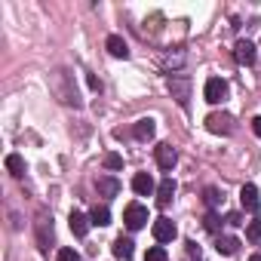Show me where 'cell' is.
<instances>
[{
    "label": "cell",
    "instance_id": "13",
    "mask_svg": "<svg viewBox=\"0 0 261 261\" xmlns=\"http://www.w3.org/2000/svg\"><path fill=\"white\" fill-rule=\"evenodd\" d=\"M95 188H98L101 197H117V194H120V181H117L114 175H98Z\"/></svg>",
    "mask_w": 261,
    "mask_h": 261
},
{
    "label": "cell",
    "instance_id": "18",
    "mask_svg": "<svg viewBox=\"0 0 261 261\" xmlns=\"http://www.w3.org/2000/svg\"><path fill=\"white\" fill-rule=\"evenodd\" d=\"M7 169H10V175L22 178V175H25V160H22L19 154H10V157H7Z\"/></svg>",
    "mask_w": 261,
    "mask_h": 261
},
{
    "label": "cell",
    "instance_id": "5",
    "mask_svg": "<svg viewBox=\"0 0 261 261\" xmlns=\"http://www.w3.org/2000/svg\"><path fill=\"white\" fill-rule=\"evenodd\" d=\"M206 129L215 136H230L233 133V117L230 114H209L206 117Z\"/></svg>",
    "mask_w": 261,
    "mask_h": 261
},
{
    "label": "cell",
    "instance_id": "26",
    "mask_svg": "<svg viewBox=\"0 0 261 261\" xmlns=\"http://www.w3.org/2000/svg\"><path fill=\"white\" fill-rule=\"evenodd\" d=\"M86 83H89V89H101V83H98V77H92V74L86 77Z\"/></svg>",
    "mask_w": 261,
    "mask_h": 261
},
{
    "label": "cell",
    "instance_id": "3",
    "mask_svg": "<svg viewBox=\"0 0 261 261\" xmlns=\"http://www.w3.org/2000/svg\"><path fill=\"white\" fill-rule=\"evenodd\" d=\"M169 92H172V98H175L178 105H188V98H191V77L172 74V77H169Z\"/></svg>",
    "mask_w": 261,
    "mask_h": 261
},
{
    "label": "cell",
    "instance_id": "22",
    "mask_svg": "<svg viewBox=\"0 0 261 261\" xmlns=\"http://www.w3.org/2000/svg\"><path fill=\"white\" fill-rule=\"evenodd\" d=\"M246 237H249L252 243H258V237H261V221H249V230H246Z\"/></svg>",
    "mask_w": 261,
    "mask_h": 261
},
{
    "label": "cell",
    "instance_id": "10",
    "mask_svg": "<svg viewBox=\"0 0 261 261\" xmlns=\"http://www.w3.org/2000/svg\"><path fill=\"white\" fill-rule=\"evenodd\" d=\"M105 46H108V53H111L114 59H129V46H126V40H123L120 34H111V37L105 40Z\"/></svg>",
    "mask_w": 261,
    "mask_h": 261
},
{
    "label": "cell",
    "instance_id": "9",
    "mask_svg": "<svg viewBox=\"0 0 261 261\" xmlns=\"http://www.w3.org/2000/svg\"><path fill=\"white\" fill-rule=\"evenodd\" d=\"M240 203H243V209L246 212H258V188L255 185H243V191H240Z\"/></svg>",
    "mask_w": 261,
    "mask_h": 261
},
{
    "label": "cell",
    "instance_id": "12",
    "mask_svg": "<svg viewBox=\"0 0 261 261\" xmlns=\"http://www.w3.org/2000/svg\"><path fill=\"white\" fill-rule=\"evenodd\" d=\"M154 133H157V123H154L151 117H142V120L136 123V129H133V136H136V139H142V142L154 139Z\"/></svg>",
    "mask_w": 261,
    "mask_h": 261
},
{
    "label": "cell",
    "instance_id": "16",
    "mask_svg": "<svg viewBox=\"0 0 261 261\" xmlns=\"http://www.w3.org/2000/svg\"><path fill=\"white\" fill-rule=\"evenodd\" d=\"M237 249H240V240L237 237H218L215 240V252L218 255H237Z\"/></svg>",
    "mask_w": 261,
    "mask_h": 261
},
{
    "label": "cell",
    "instance_id": "19",
    "mask_svg": "<svg viewBox=\"0 0 261 261\" xmlns=\"http://www.w3.org/2000/svg\"><path fill=\"white\" fill-rule=\"evenodd\" d=\"M203 200H206V206H209V209H215V206L221 203V194H218V188H206V191H203Z\"/></svg>",
    "mask_w": 261,
    "mask_h": 261
},
{
    "label": "cell",
    "instance_id": "2",
    "mask_svg": "<svg viewBox=\"0 0 261 261\" xmlns=\"http://www.w3.org/2000/svg\"><path fill=\"white\" fill-rule=\"evenodd\" d=\"M154 160H157V166H160L163 172H172V166L178 163V151H175L169 142H160V145L154 148Z\"/></svg>",
    "mask_w": 261,
    "mask_h": 261
},
{
    "label": "cell",
    "instance_id": "15",
    "mask_svg": "<svg viewBox=\"0 0 261 261\" xmlns=\"http://www.w3.org/2000/svg\"><path fill=\"white\" fill-rule=\"evenodd\" d=\"M133 246H136V243L129 240V237H117V240H114V255L123 258V261H129V258H133V252H136Z\"/></svg>",
    "mask_w": 261,
    "mask_h": 261
},
{
    "label": "cell",
    "instance_id": "1",
    "mask_svg": "<svg viewBox=\"0 0 261 261\" xmlns=\"http://www.w3.org/2000/svg\"><path fill=\"white\" fill-rule=\"evenodd\" d=\"M123 221H126L129 230H142V227L148 224V209H145L142 203H129V206L123 209Z\"/></svg>",
    "mask_w": 261,
    "mask_h": 261
},
{
    "label": "cell",
    "instance_id": "4",
    "mask_svg": "<svg viewBox=\"0 0 261 261\" xmlns=\"http://www.w3.org/2000/svg\"><path fill=\"white\" fill-rule=\"evenodd\" d=\"M203 95H206L209 105H221V101L227 98V83H224L221 77H209L206 86H203Z\"/></svg>",
    "mask_w": 261,
    "mask_h": 261
},
{
    "label": "cell",
    "instance_id": "27",
    "mask_svg": "<svg viewBox=\"0 0 261 261\" xmlns=\"http://www.w3.org/2000/svg\"><path fill=\"white\" fill-rule=\"evenodd\" d=\"M227 224H243V218H240V212H230V215H227Z\"/></svg>",
    "mask_w": 261,
    "mask_h": 261
},
{
    "label": "cell",
    "instance_id": "24",
    "mask_svg": "<svg viewBox=\"0 0 261 261\" xmlns=\"http://www.w3.org/2000/svg\"><path fill=\"white\" fill-rule=\"evenodd\" d=\"M203 224H206V230H212V233H215V230H218V215H212V212H209Z\"/></svg>",
    "mask_w": 261,
    "mask_h": 261
},
{
    "label": "cell",
    "instance_id": "21",
    "mask_svg": "<svg viewBox=\"0 0 261 261\" xmlns=\"http://www.w3.org/2000/svg\"><path fill=\"white\" fill-rule=\"evenodd\" d=\"M105 169H123V157L120 154H105Z\"/></svg>",
    "mask_w": 261,
    "mask_h": 261
},
{
    "label": "cell",
    "instance_id": "20",
    "mask_svg": "<svg viewBox=\"0 0 261 261\" xmlns=\"http://www.w3.org/2000/svg\"><path fill=\"white\" fill-rule=\"evenodd\" d=\"M145 261H166V249L163 246H151L145 252Z\"/></svg>",
    "mask_w": 261,
    "mask_h": 261
},
{
    "label": "cell",
    "instance_id": "28",
    "mask_svg": "<svg viewBox=\"0 0 261 261\" xmlns=\"http://www.w3.org/2000/svg\"><path fill=\"white\" fill-rule=\"evenodd\" d=\"M249 261H261V255H252V258H249Z\"/></svg>",
    "mask_w": 261,
    "mask_h": 261
},
{
    "label": "cell",
    "instance_id": "17",
    "mask_svg": "<svg viewBox=\"0 0 261 261\" xmlns=\"http://www.w3.org/2000/svg\"><path fill=\"white\" fill-rule=\"evenodd\" d=\"M89 221H92L95 227H108V224H111V212H108V206H95V209L89 212Z\"/></svg>",
    "mask_w": 261,
    "mask_h": 261
},
{
    "label": "cell",
    "instance_id": "7",
    "mask_svg": "<svg viewBox=\"0 0 261 261\" xmlns=\"http://www.w3.org/2000/svg\"><path fill=\"white\" fill-rule=\"evenodd\" d=\"M233 59H237L240 65H255V59H258V49H255V43H249V40H240V43L233 46Z\"/></svg>",
    "mask_w": 261,
    "mask_h": 261
},
{
    "label": "cell",
    "instance_id": "23",
    "mask_svg": "<svg viewBox=\"0 0 261 261\" xmlns=\"http://www.w3.org/2000/svg\"><path fill=\"white\" fill-rule=\"evenodd\" d=\"M59 261H80V255L74 249H59Z\"/></svg>",
    "mask_w": 261,
    "mask_h": 261
},
{
    "label": "cell",
    "instance_id": "25",
    "mask_svg": "<svg viewBox=\"0 0 261 261\" xmlns=\"http://www.w3.org/2000/svg\"><path fill=\"white\" fill-rule=\"evenodd\" d=\"M252 133L261 139V117H255V120H252Z\"/></svg>",
    "mask_w": 261,
    "mask_h": 261
},
{
    "label": "cell",
    "instance_id": "14",
    "mask_svg": "<svg viewBox=\"0 0 261 261\" xmlns=\"http://www.w3.org/2000/svg\"><path fill=\"white\" fill-rule=\"evenodd\" d=\"M68 221H71L74 237H86V233H89V224H92V221H89V215H83V212H71V218H68Z\"/></svg>",
    "mask_w": 261,
    "mask_h": 261
},
{
    "label": "cell",
    "instance_id": "6",
    "mask_svg": "<svg viewBox=\"0 0 261 261\" xmlns=\"http://www.w3.org/2000/svg\"><path fill=\"white\" fill-rule=\"evenodd\" d=\"M151 230H154V240H157V243H172V240H175V233H178V230H175V224H172L166 215H160V218L154 221V227H151Z\"/></svg>",
    "mask_w": 261,
    "mask_h": 261
},
{
    "label": "cell",
    "instance_id": "11",
    "mask_svg": "<svg viewBox=\"0 0 261 261\" xmlns=\"http://www.w3.org/2000/svg\"><path fill=\"white\" fill-rule=\"evenodd\" d=\"M133 191L142 194V197H148V194H157V185H154V178H151L148 172H139V175L133 178Z\"/></svg>",
    "mask_w": 261,
    "mask_h": 261
},
{
    "label": "cell",
    "instance_id": "8",
    "mask_svg": "<svg viewBox=\"0 0 261 261\" xmlns=\"http://www.w3.org/2000/svg\"><path fill=\"white\" fill-rule=\"evenodd\" d=\"M172 197H175V181L166 175V178L157 185V206H160V209H166V206L172 203Z\"/></svg>",
    "mask_w": 261,
    "mask_h": 261
}]
</instances>
